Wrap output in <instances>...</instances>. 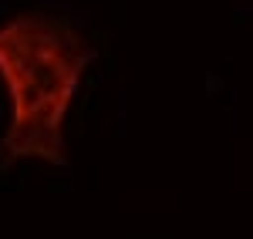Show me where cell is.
<instances>
[{
  "instance_id": "cell-1",
  "label": "cell",
  "mask_w": 253,
  "mask_h": 239,
  "mask_svg": "<svg viewBox=\"0 0 253 239\" xmlns=\"http://www.w3.org/2000/svg\"><path fill=\"white\" fill-rule=\"evenodd\" d=\"M91 58L84 31L68 14L34 7L0 20V88L7 95L0 155L7 165L64 162L68 115Z\"/></svg>"
}]
</instances>
